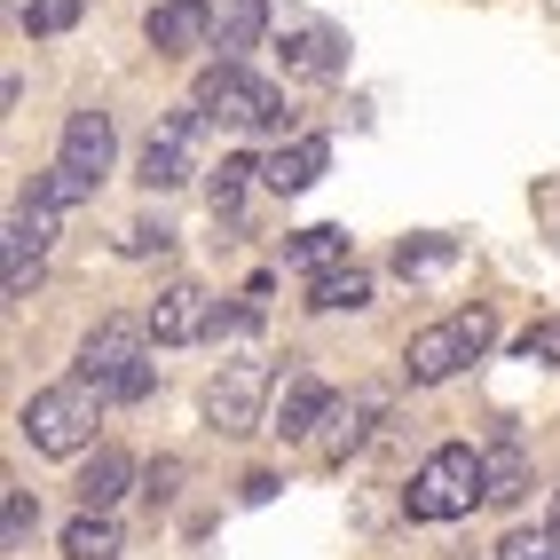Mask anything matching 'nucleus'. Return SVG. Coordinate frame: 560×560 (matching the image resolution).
Listing matches in <instances>:
<instances>
[{
  "mask_svg": "<svg viewBox=\"0 0 560 560\" xmlns=\"http://www.w3.org/2000/svg\"><path fill=\"white\" fill-rule=\"evenodd\" d=\"M521 363H545V371H560V316H537L529 331H521Z\"/></svg>",
  "mask_w": 560,
  "mask_h": 560,
  "instance_id": "26",
  "label": "nucleus"
},
{
  "mask_svg": "<svg viewBox=\"0 0 560 560\" xmlns=\"http://www.w3.org/2000/svg\"><path fill=\"white\" fill-rule=\"evenodd\" d=\"M545 529L560 537V481H552V505H545Z\"/></svg>",
  "mask_w": 560,
  "mask_h": 560,
  "instance_id": "30",
  "label": "nucleus"
},
{
  "mask_svg": "<svg viewBox=\"0 0 560 560\" xmlns=\"http://www.w3.org/2000/svg\"><path fill=\"white\" fill-rule=\"evenodd\" d=\"M16 427H24V442H32L40 458H80V451H95L103 387H88V380H56V387H40V395L16 410Z\"/></svg>",
  "mask_w": 560,
  "mask_h": 560,
  "instance_id": "2",
  "label": "nucleus"
},
{
  "mask_svg": "<svg viewBox=\"0 0 560 560\" xmlns=\"http://www.w3.org/2000/svg\"><path fill=\"white\" fill-rule=\"evenodd\" d=\"M63 552L71 560H119V521L110 513H71L63 521Z\"/></svg>",
  "mask_w": 560,
  "mask_h": 560,
  "instance_id": "21",
  "label": "nucleus"
},
{
  "mask_svg": "<svg viewBox=\"0 0 560 560\" xmlns=\"http://www.w3.org/2000/svg\"><path fill=\"white\" fill-rule=\"evenodd\" d=\"M206 24H213L221 63H245V48L269 32V0H206Z\"/></svg>",
  "mask_w": 560,
  "mask_h": 560,
  "instance_id": "15",
  "label": "nucleus"
},
{
  "mask_svg": "<svg viewBox=\"0 0 560 560\" xmlns=\"http://www.w3.org/2000/svg\"><path fill=\"white\" fill-rule=\"evenodd\" d=\"M490 340H498V308H458V316H442V324H427L419 340L402 348V371H410V387H442V380H458L466 363H481L490 355Z\"/></svg>",
  "mask_w": 560,
  "mask_h": 560,
  "instance_id": "3",
  "label": "nucleus"
},
{
  "mask_svg": "<svg viewBox=\"0 0 560 560\" xmlns=\"http://www.w3.org/2000/svg\"><path fill=\"white\" fill-rule=\"evenodd\" d=\"M331 166V142L324 135H292V142H277L269 159H260V190H277V198H301L308 182Z\"/></svg>",
  "mask_w": 560,
  "mask_h": 560,
  "instance_id": "12",
  "label": "nucleus"
},
{
  "mask_svg": "<svg viewBox=\"0 0 560 560\" xmlns=\"http://www.w3.org/2000/svg\"><path fill=\"white\" fill-rule=\"evenodd\" d=\"M32 529H40V505H32V490H9V498H0V545L24 552Z\"/></svg>",
  "mask_w": 560,
  "mask_h": 560,
  "instance_id": "25",
  "label": "nucleus"
},
{
  "mask_svg": "<svg viewBox=\"0 0 560 560\" xmlns=\"http://www.w3.org/2000/svg\"><path fill=\"white\" fill-rule=\"evenodd\" d=\"M190 103L206 110V119H230V127H253V135H277V127H284V95H277L269 80H253L245 63H213V71H198Z\"/></svg>",
  "mask_w": 560,
  "mask_h": 560,
  "instance_id": "4",
  "label": "nucleus"
},
{
  "mask_svg": "<svg viewBox=\"0 0 560 560\" xmlns=\"http://www.w3.org/2000/svg\"><path fill=\"white\" fill-rule=\"evenodd\" d=\"M110 151H119V142H110V110H71V119H63V151H56V166L63 174H80L88 182V190H95V182L110 174Z\"/></svg>",
  "mask_w": 560,
  "mask_h": 560,
  "instance_id": "11",
  "label": "nucleus"
},
{
  "mask_svg": "<svg viewBox=\"0 0 560 560\" xmlns=\"http://www.w3.org/2000/svg\"><path fill=\"white\" fill-rule=\"evenodd\" d=\"M260 402H269V363L237 355V363H221L206 380V427L213 434H253L260 427Z\"/></svg>",
  "mask_w": 560,
  "mask_h": 560,
  "instance_id": "6",
  "label": "nucleus"
},
{
  "mask_svg": "<svg viewBox=\"0 0 560 560\" xmlns=\"http://www.w3.org/2000/svg\"><path fill=\"white\" fill-rule=\"evenodd\" d=\"M253 174H260V166H253L245 151H237V159H221V166H213V182H206V190H213V213H237V206H245V190H253Z\"/></svg>",
  "mask_w": 560,
  "mask_h": 560,
  "instance_id": "23",
  "label": "nucleus"
},
{
  "mask_svg": "<svg viewBox=\"0 0 560 560\" xmlns=\"http://www.w3.org/2000/svg\"><path fill=\"white\" fill-rule=\"evenodd\" d=\"M166 221H135V230H127V253H166Z\"/></svg>",
  "mask_w": 560,
  "mask_h": 560,
  "instance_id": "28",
  "label": "nucleus"
},
{
  "mask_svg": "<svg viewBox=\"0 0 560 560\" xmlns=\"http://www.w3.org/2000/svg\"><path fill=\"white\" fill-rule=\"evenodd\" d=\"M474 505H490V458H481L474 442H442L402 490L410 521H466Z\"/></svg>",
  "mask_w": 560,
  "mask_h": 560,
  "instance_id": "1",
  "label": "nucleus"
},
{
  "mask_svg": "<svg viewBox=\"0 0 560 560\" xmlns=\"http://www.w3.org/2000/svg\"><path fill=\"white\" fill-rule=\"evenodd\" d=\"M142 340H151V324H135V316H103L88 340H80V380L103 387V402H110L142 363H151V355H142Z\"/></svg>",
  "mask_w": 560,
  "mask_h": 560,
  "instance_id": "5",
  "label": "nucleus"
},
{
  "mask_svg": "<svg viewBox=\"0 0 560 560\" xmlns=\"http://www.w3.org/2000/svg\"><path fill=\"white\" fill-rule=\"evenodd\" d=\"M56 206H40V198H24L16 206V221H9V301H24L32 292V277H40V260H48V245H56Z\"/></svg>",
  "mask_w": 560,
  "mask_h": 560,
  "instance_id": "8",
  "label": "nucleus"
},
{
  "mask_svg": "<svg viewBox=\"0 0 560 560\" xmlns=\"http://www.w3.org/2000/svg\"><path fill=\"white\" fill-rule=\"evenodd\" d=\"M308 308H316V316H340V308H371V269L340 260V269L308 277Z\"/></svg>",
  "mask_w": 560,
  "mask_h": 560,
  "instance_id": "18",
  "label": "nucleus"
},
{
  "mask_svg": "<svg viewBox=\"0 0 560 560\" xmlns=\"http://www.w3.org/2000/svg\"><path fill=\"white\" fill-rule=\"evenodd\" d=\"M481 458H490V505H521V498H529V458H521L513 434H498Z\"/></svg>",
  "mask_w": 560,
  "mask_h": 560,
  "instance_id": "20",
  "label": "nucleus"
},
{
  "mask_svg": "<svg viewBox=\"0 0 560 560\" xmlns=\"http://www.w3.org/2000/svg\"><path fill=\"white\" fill-rule=\"evenodd\" d=\"M458 245L451 237H402L395 245V277H434V269H451Z\"/></svg>",
  "mask_w": 560,
  "mask_h": 560,
  "instance_id": "22",
  "label": "nucleus"
},
{
  "mask_svg": "<svg viewBox=\"0 0 560 560\" xmlns=\"http://www.w3.org/2000/svg\"><path fill=\"white\" fill-rule=\"evenodd\" d=\"M284 71H292V80H340V71H348V32L301 24V32L284 40Z\"/></svg>",
  "mask_w": 560,
  "mask_h": 560,
  "instance_id": "14",
  "label": "nucleus"
},
{
  "mask_svg": "<svg viewBox=\"0 0 560 560\" xmlns=\"http://www.w3.org/2000/svg\"><path fill=\"white\" fill-rule=\"evenodd\" d=\"M174 481H182V466H174V458H159V466H151V498H174Z\"/></svg>",
  "mask_w": 560,
  "mask_h": 560,
  "instance_id": "29",
  "label": "nucleus"
},
{
  "mask_svg": "<svg viewBox=\"0 0 560 560\" xmlns=\"http://www.w3.org/2000/svg\"><path fill=\"white\" fill-rule=\"evenodd\" d=\"M371 419H380V402H371V395H331L324 427H316V451H324V458H348L355 442L371 434Z\"/></svg>",
  "mask_w": 560,
  "mask_h": 560,
  "instance_id": "16",
  "label": "nucleus"
},
{
  "mask_svg": "<svg viewBox=\"0 0 560 560\" xmlns=\"http://www.w3.org/2000/svg\"><path fill=\"white\" fill-rule=\"evenodd\" d=\"M498 560H560V537H552V529H513V537L498 545Z\"/></svg>",
  "mask_w": 560,
  "mask_h": 560,
  "instance_id": "27",
  "label": "nucleus"
},
{
  "mask_svg": "<svg viewBox=\"0 0 560 560\" xmlns=\"http://www.w3.org/2000/svg\"><path fill=\"white\" fill-rule=\"evenodd\" d=\"M284 260H292L301 277H324V269H340V260H348V230H331V221H316V230H292Z\"/></svg>",
  "mask_w": 560,
  "mask_h": 560,
  "instance_id": "19",
  "label": "nucleus"
},
{
  "mask_svg": "<svg viewBox=\"0 0 560 560\" xmlns=\"http://www.w3.org/2000/svg\"><path fill=\"white\" fill-rule=\"evenodd\" d=\"M142 40L159 56H190V48H213V24H206V0H159L142 16Z\"/></svg>",
  "mask_w": 560,
  "mask_h": 560,
  "instance_id": "13",
  "label": "nucleus"
},
{
  "mask_svg": "<svg viewBox=\"0 0 560 560\" xmlns=\"http://www.w3.org/2000/svg\"><path fill=\"white\" fill-rule=\"evenodd\" d=\"M198 119H206V110L182 103L174 119L142 142V159H135V182H142V190H182V182H190V135H198Z\"/></svg>",
  "mask_w": 560,
  "mask_h": 560,
  "instance_id": "7",
  "label": "nucleus"
},
{
  "mask_svg": "<svg viewBox=\"0 0 560 560\" xmlns=\"http://www.w3.org/2000/svg\"><path fill=\"white\" fill-rule=\"evenodd\" d=\"M324 410H331V387L316 380L308 363H284V380H277V419H269V434H284V442H316Z\"/></svg>",
  "mask_w": 560,
  "mask_h": 560,
  "instance_id": "9",
  "label": "nucleus"
},
{
  "mask_svg": "<svg viewBox=\"0 0 560 560\" xmlns=\"http://www.w3.org/2000/svg\"><path fill=\"white\" fill-rule=\"evenodd\" d=\"M80 9H88V0H24V32H32V40H56V32L80 24Z\"/></svg>",
  "mask_w": 560,
  "mask_h": 560,
  "instance_id": "24",
  "label": "nucleus"
},
{
  "mask_svg": "<svg viewBox=\"0 0 560 560\" xmlns=\"http://www.w3.org/2000/svg\"><path fill=\"white\" fill-rule=\"evenodd\" d=\"M142 324H151V340H159V348H190V340H213L221 308L206 301L198 284H166V292H159V308L142 316Z\"/></svg>",
  "mask_w": 560,
  "mask_h": 560,
  "instance_id": "10",
  "label": "nucleus"
},
{
  "mask_svg": "<svg viewBox=\"0 0 560 560\" xmlns=\"http://www.w3.org/2000/svg\"><path fill=\"white\" fill-rule=\"evenodd\" d=\"M127 490H135V458L127 451H95L88 474H80V513H110Z\"/></svg>",
  "mask_w": 560,
  "mask_h": 560,
  "instance_id": "17",
  "label": "nucleus"
}]
</instances>
